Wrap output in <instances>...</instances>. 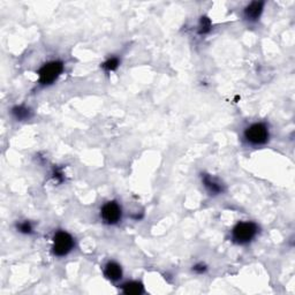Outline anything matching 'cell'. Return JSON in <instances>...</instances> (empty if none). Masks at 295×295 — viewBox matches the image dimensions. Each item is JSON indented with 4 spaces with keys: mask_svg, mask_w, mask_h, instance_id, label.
Wrapping results in <instances>:
<instances>
[{
    "mask_svg": "<svg viewBox=\"0 0 295 295\" xmlns=\"http://www.w3.org/2000/svg\"><path fill=\"white\" fill-rule=\"evenodd\" d=\"M104 275L110 281H119L122 278V267L116 262L110 261L104 266Z\"/></svg>",
    "mask_w": 295,
    "mask_h": 295,
    "instance_id": "ba28073f",
    "label": "cell"
},
{
    "mask_svg": "<svg viewBox=\"0 0 295 295\" xmlns=\"http://www.w3.org/2000/svg\"><path fill=\"white\" fill-rule=\"evenodd\" d=\"M12 115L17 120H28L32 116V111L29 107H26L23 105H18L12 108Z\"/></svg>",
    "mask_w": 295,
    "mask_h": 295,
    "instance_id": "30bf717a",
    "label": "cell"
},
{
    "mask_svg": "<svg viewBox=\"0 0 295 295\" xmlns=\"http://www.w3.org/2000/svg\"><path fill=\"white\" fill-rule=\"evenodd\" d=\"M201 180L204 188L208 190L210 195H220V194L225 192V186L218 179L210 176V174L203 173L201 176Z\"/></svg>",
    "mask_w": 295,
    "mask_h": 295,
    "instance_id": "8992f818",
    "label": "cell"
},
{
    "mask_svg": "<svg viewBox=\"0 0 295 295\" xmlns=\"http://www.w3.org/2000/svg\"><path fill=\"white\" fill-rule=\"evenodd\" d=\"M65 69L64 63L60 60H51L45 63L38 69V83L44 87L53 84L59 79Z\"/></svg>",
    "mask_w": 295,
    "mask_h": 295,
    "instance_id": "7a4b0ae2",
    "label": "cell"
},
{
    "mask_svg": "<svg viewBox=\"0 0 295 295\" xmlns=\"http://www.w3.org/2000/svg\"><path fill=\"white\" fill-rule=\"evenodd\" d=\"M100 218L106 225H116L122 219V208L116 201H108L100 208Z\"/></svg>",
    "mask_w": 295,
    "mask_h": 295,
    "instance_id": "5b68a950",
    "label": "cell"
},
{
    "mask_svg": "<svg viewBox=\"0 0 295 295\" xmlns=\"http://www.w3.org/2000/svg\"><path fill=\"white\" fill-rule=\"evenodd\" d=\"M121 292L125 294L138 295L144 292V286H143L141 281H136V280L127 281L123 285H121Z\"/></svg>",
    "mask_w": 295,
    "mask_h": 295,
    "instance_id": "9c48e42d",
    "label": "cell"
},
{
    "mask_svg": "<svg viewBox=\"0 0 295 295\" xmlns=\"http://www.w3.org/2000/svg\"><path fill=\"white\" fill-rule=\"evenodd\" d=\"M53 179H54V181H57V182H61V181H63L64 180V173H63V171L54 169V171H53Z\"/></svg>",
    "mask_w": 295,
    "mask_h": 295,
    "instance_id": "9a60e30c",
    "label": "cell"
},
{
    "mask_svg": "<svg viewBox=\"0 0 295 295\" xmlns=\"http://www.w3.org/2000/svg\"><path fill=\"white\" fill-rule=\"evenodd\" d=\"M207 270H208V267L203 263H197V264H195V265L193 266V271H194V272L199 273V274L205 273V272H207Z\"/></svg>",
    "mask_w": 295,
    "mask_h": 295,
    "instance_id": "5bb4252c",
    "label": "cell"
},
{
    "mask_svg": "<svg viewBox=\"0 0 295 295\" xmlns=\"http://www.w3.org/2000/svg\"><path fill=\"white\" fill-rule=\"evenodd\" d=\"M17 230L18 232L22 233V234H32V233L34 232V227L30 221L25 220L17 224Z\"/></svg>",
    "mask_w": 295,
    "mask_h": 295,
    "instance_id": "4fadbf2b",
    "label": "cell"
},
{
    "mask_svg": "<svg viewBox=\"0 0 295 295\" xmlns=\"http://www.w3.org/2000/svg\"><path fill=\"white\" fill-rule=\"evenodd\" d=\"M259 232L258 225L254 221H239L234 227L232 228L231 239L232 241L244 246V244L250 243L257 236Z\"/></svg>",
    "mask_w": 295,
    "mask_h": 295,
    "instance_id": "6da1fadb",
    "label": "cell"
},
{
    "mask_svg": "<svg viewBox=\"0 0 295 295\" xmlns=\"http://www.w3.org/2000/svg\"><path fill=\"white\" fill-rule=\"evenodd\" d=\"M243 137L251 145H263L269 142L270 129L266 123L254 122L244 129Z\"/></svg>",
    "mask_w": 295,
    "mask_h": 295,
    "instance_id": "277c9868",
    "label": "cell"
},
{
    "mask_svg": "<svg viewBox=\"0 0 295 295\" xmlns=\"http://www.w3.org/2000/svg\"><path fill=\"white\" fill-rule=\"evenodd\" d=\"M212 28V23L211 20L207 17H202L200 23H199V34L200 35H205L208 33H210V30Z\"/></svg>",
    "mask_w": 295,
    "mask_h": 295,
    "instance_id": "7c38bea8",
    "label": "cell"
},
{
    "mask_svg": "<svg viewBox=\"0 0 295 295\" xmlns=\"http://www.w3.org/2000/svg\"><path fill=\"white\" fill-rule=\"evenodd\" d=\"M264 4L263 2H253L250 3L249 5L246 6V9L243 11V15L244 18L247 19L248 21L250 22H255L257 21L264 11Z\"/></svg>",
    "mask_w": 295,
    "mask_h": 295,
    "instance_id": "52a82bcc",
    "label": "cell"
},
{
    "mask_svg": "<svg viewBox=\"0 0 295 295\" xmlns=\"http://www.w3.org/2000/svg\"><path fill=\"white\" fill-rule=\"evenodd\" d=\"M75 248L73 235L66 231H58L52 238V254L57 257H65Z\"/></svg>",
    "mask_w": 295,
    "mask_h": 295,
    "instance_id": "3957f363",
    "label": "cell"
},
{
    "mask_svg": "<svg viewBox=\"0 0 295 295\" xmlns=\"http://www.w3.org/2000/svg\"><path fill=\"white\" fill-rule=\"evenodd\" d=\"M120 66V59L119 58L116 57H111L108 58L107 60L104 61V63L102 64V67L105 72L110 73V72H114L118 69V67Z\"/></svg>",
    "mask_w": 295,
    "mask_h": 295,
    "instance_id": "8fae6325",
    "label": "cell"
}]
</instances>
